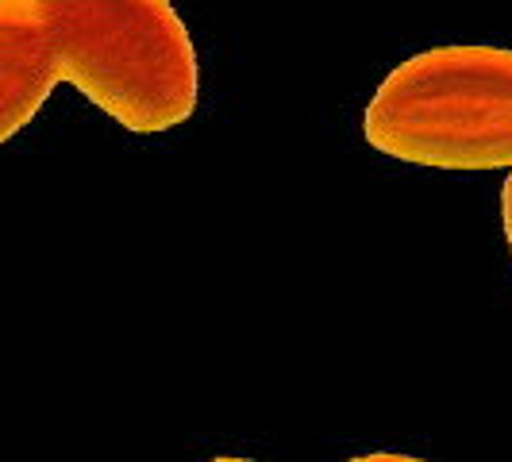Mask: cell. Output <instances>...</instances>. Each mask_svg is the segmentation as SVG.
Returning a JSON list of instances; mask_svg holds the SVG:
<instances>
[{
	"label": "cell",
	"mask_w": 512,
	"mask_h": 462,
	"mask_svg": "<svg viewBox=\"0 0 512 462\" xmlns=\"http://www.w3.org/2000/svg\"><path fill=\"white\" fill-rule=\"evenodd\" d=\"M374 151L432 170H512V47L455 43L405 58L366 104Z\"/></svg>",
	"instance_id": "1"
},
{
	"label": "cell",
	"mask_w": 512,
	"mask_h": 462,
	"mask_svg": "<svg viewBox=\"0 0 512 462\" xmlns=\"http://www.w3.org/2000/svg\"><path fill=\"white\" fill-rule=\"evenodd\" d=\"M62 81L135 135L185 124L201 97L193 39L170 0H43Z\"/></svg>",
	"instance_id": "2"
},
{
	"label": "cell",
	"mask_w": 512,
	"mask_h": 462,
	"mask_svg": "<svg viewBox=\"0 0 512 462\" xmlns=\"http://www.w3.org/2000/svg\"><path fill=\"white\" fill-rule=\"evenodd\" d=\"M62 81L43 0H0V143L39 116Z\"/></svg>",
	"instance_id": "3"
},
{
	"label": "cell",
	"mask_w": 512,
	"mask_h": 462,
	"mask_svg": "<svg viewBox=\"0 0 512 462\" xmlns=\"http://www.w3.org/2000/svg\"><path fill=\"white\" fill-rule=\"evenodd\" d=\"M501 220H505V239H509V251H512V174L501 185Z\"/></svg>",
	"instance_id": "4"
},
{
	"label": "cell",
	"mask_w": 512,
	"mask_h": 462,
	"mask_svg": "<svg viewBox=\"0 0 512 462\" xmlns=\"http://www.w3.org/2000/svg\"><path fill=\"white\" fill-rule=\"evenodd\" d=\"M351 462H428V459H416V455H397V451H370V455H359Z\"/></svg>",
	"instance_id": "5"
},
{
	"label": "cell",
	"mask_w": 512,
	"mask_h": 462,
	"mask_svg": "<svg viewBox=\"0 0 512 462\" xmlns=\"http://www.w3.org/2000/svg\"><path fill=\"white\" fill-rule=\"evenodd\" d=\"M212 462H255V459H235V455H220V459H212Z\"/></svg>",
	"instance_id": "6"
}]
</instances>
